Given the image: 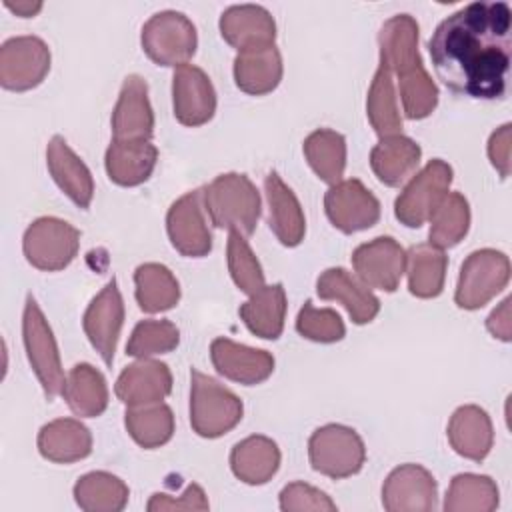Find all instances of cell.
<instances>
[{"instance_id": "obj_44", "label": "cell", "mask_w": 512, "mask_h": 512, "mask_svg": "<svg viewBox=\"0 0 512 512\" xmlns=\"http://www.w3.org/2000/svg\"><path fill=\"white\" fill-rule=\"evenodd\" d=\"M296 330L300 336L330 344L344 338L346 328L340 314L332 308H316L312 300H306L296 316Z\"/></svg>"}, {"instance_id": "obj_28", "label": "cell", "mask_w": 512, "mask_h": 512, "mask_svg": "<svg viewBox=\"0 0 512 512\" xmlns=\"http://www.w3.org/2000/svg\"><path fill=\"white\" fill-rule=\"evenodd\" d=\"M422 148L404 134L380 138L370 152V166L378 180L386 186H400L418 168Z\"/></svg>"}, {"instance_id": "obj_38", "label": "cell", "mask_w": 512, "mask_h": 512, "mask_svg": "<svg viewBox=\"0 0 512 512\" xmlns=\"http://www.w3.org/2000/svg\"><path fill=\"white\" fill-rule=\"evenodd\" d=\"M366 114L374 132L380 138L400 134L402 116L398 108V96L394 90V78L384 64L378 66L372 78L368 98H366Z\"/></svg>"}, {"instance_id": "obj_46", "label": "cell", "mask_w": 512, "mask_h": 512, "mask_svg": "<svg viewBox=\"0 0 512 512\" xmlns=\"http://www.w3.org/2000/svg\"><path fill=\"white\" fill-rule=\"evenodd\" d=\"M210 504H208V498H206V492L202 490V486L198 484H188V488L184 490V494H180L178 498L170 496V494H164V492H156L150 496L148 504H146V510L148 512H190V510H208Z\"/></svg>"}, {"instance_id": "obj_37", "label": "cell", "mask_w": 512, "mask_h": 512, "mask_svg": "<svg viewBox=\"0 0 512 512\" xmlns=\"http://www.w3.org/2000/svg\"><path fill=\"white\" fill-rule=\"evenodd\" d=\"M302 148L310 168L322 182L332 186L342 180L346 168V140L340 132L318 128L306 136Z\"/></svg>"}, {"instance_id": "obj_6", "label": "cell", "mask_w": 512, "mask_h": 512, "mask_svg": "<svg viewBox=\"0 0 512 512\" xmlns=\"http://www.w3.org/2000/svg\"><path fill=\"white\" fill-rule=\"evenodd\" d=\"M308 458L316 472L340 480L362 470L366 448L354 428L326 424L312 432L308 440Z\"/></svg>"}, {"instance_id": "obj_20", "label": "cell", "mask_w": 512, "mask_h": 512, "mask_svg": "<svg viewBox=\"0 0 512 512\" xmlns=\"http://www.w3.org/2000/svg\"><path fill=\"white\" fill-rule=\"evenodd\" d=\"M316 292L322 300L340 302L354 324H368L380 312V300L372 290L358 276L340 266L326 268L318 276Z\"/></svg>"}, {"instance_id": "obj_41", "label": "cell", "mask_w": 512, "mask_h": 512, "mask_svg": "<svg viewBox=\"0 0 512 512\" xmlns=\"http://www.w3.org/2000/svg\"><path fill=\"white\" fill-rule=\"evenodd\" d=\"M398 92L404 116L410 120L430 116L438 104V86L426 72L424 64L398 76Z\"/></svg>"}, {"instance_id": "obj_17", "label": "cell", "mask_w": 512, "mask_h": 512, "mask_svg": "<svg viewBox=\"0 0 512 512\" xmlns=\"http://www.w3.org/2000/svg\"><path fill=\"white\" fill-rule=\"evenodd\" d=\"M114 140H150L154 134V112L148 100V84L142 76L130 74L124 78L114 112Z\"/></svg>"}, {"instance_id": "obj_49", "label": "cell", "mask_w": 512, "mask_h": 512, "mask_svg": "<svg viewBox=\"0 0 512 512\" xmlns=\"http://www.w3.org/2000/svg\"><path fill=\"white\" fill-rule=\"evenodd\" d=\"M4 6H6L8 10H12L14 14L22 16V18L36 16V14L42 10V2H38V0H18V2L4 0Z\"/></svg>"}, {"instance_id": "obj_34", "label": "cell", "mask_w": 512, "mask_h": 512, "mask_svg": "<svg viewBox=\"0 0 512 512\" xmlns=\"http://www.w3.org/2000/svg\"><path fill=\"white\" fill-rule=\"evenodd\" d=\"M136 302L148 314L170 310L180 300V284L168 266L158 262L140 264L134 270Z\"/></svg>"}, {"instance_id": "obj_26", "label": "cell", "mask_w": 512, "mask_h": 512, "mask_svg": "<svg viewBox=\"0 0 512 512\" xmlns=\"http://www.w3.org/2000/svg\"><path fill=\"white\" fill-rule=\"evenodd\" d=\"M156 160L158 148L150 140H112L104 156V166L112 182L138 186L150 178Z\"/></svg>"}, {"instance_id": "obj_12", "label": "cell", "mask_w": 512, "mask_h": 512, "mask_svg": "<svg viewBox=\"0 0 512 512\" xmlns=\"http://www.w3.org/2000/svg\"><path fill=\"white\" fill-rule=\"evenodd\" d=\"M166 230L172 246L190 258H202L212 250V234L206 222L202 188L180 196L166 214Z\"/></svg>"}, {"instance_id": "obj_2", "label": "cell", "mask_w": 512, "mask_h": 512, "mask_svg": "<svg viewBox=\"0 0 512 512\" xmlns=\"http://www.w3.org/2000/svg\"><path fill=\"white\" fill-rule=\"evenodd\" d=\"M204 210L216 228L238 230L250 236L260 218V194L252 180L240 172L216 176L202 188Z\"/></svg>"}, {"instance_id": "obj_42", "label": "cell", "mask_w": 512, "mask_h": 512, "mask_svg": "<svg viewBox=\"0 0 512 512\" xmlns=\"http://www.w3.org/2000/svg\"><path fill=\"white\" fill-rule=\"evenodd\" d=\"M226 258L228 270L234 284L248 296L256 294L264 286V272L254 256L246 236L238 230H228V244H226Z\"/></svg>"}, {"instance_id": "obj_29", "label": "cell", "mask_w": 512, "mask_h": 512, "mask_svg": "<svg viewBox=\"0 0 512 512\" xmlns=\"http://www.w3.org/2000/svg\"><path fill=\"white\" fill-rule=\"evenodd\" d=\"M230 468L244 484H266L280 468V448L268 436H248L234 444L230 452Z\"/></svg>"}, {"instance_id": "obj_16", "label": "cell", "mask_w": 512, "mask_h": 512, "mask_svg": "<svg viewBox=\"0 0 512 512\" xmlns=\"http://www.w3.org/2000/svg\"><path fill=\"white\" fill-rule=\"evenodd\" d=\"M174 116L184 126H202L216 112V90L208 74L194 66L182 64L172 76Z\"/></svg>"}, {"instance_id": "obj_43", "label": "cell", "mask_w": 512, "mask_h": 512, "mask_svg": "<svg viewBox=\"0 0 512 512\" xmlns=\"http://www.w3.org/2000/svg\"><path fill=\"white\" fill-rule=\"evenodd\" d=\"M180 342V332L170 320H142L134 326L126 354L134 358H152L172 352Z\"/></svg>"}, {"instance_id": "obj_32", "label": "cell", "mask_w": 512, "mask_h": 512, "mask_svg": "<svg viewBox=\"0 0 512 512\" xmlns=\"http://www.w3.org/2000/svg\"><path fill=\"white\" fill-rule=\"evenodd\" d=\"M68 408L82 418L100 416L108 406V386L100 370L88 362L76 364L68 374L62 388Z\"/></svg>"}, {"instance_id": "obj_1", "label": "cell", "mask_w": 512, "mask_h": 512, "mask_svg": "<svg viewBox=\"0 0 512 512\" xmlns=\"http://www.w3.org/2000/svg\"><path fill=\"white\" fill-rule=\"evenodd\" d=\"M512 12L506 2H470L444 18L428 52L436 76L456 94L494 100L506 94Z\"/></svg>"}, {"instance_id": "obj_9", "label": "cell", "mask_w": 512, "mask_h": 512, "mask_svg": "<svg viewBox=\"0 0 512 512\" xmlns=\"http://www.w3.org/2000/svg\"><path fill=\"white\" fill-rule=\"evenodd\" d=\"M80 232L70 222L42 216L36 218L24 232L22 250L26 260L46 272H56L66 268L78 254Z\"/></svg>"}, {"instance_id": "obj_4", "label": "cell", "mask_w": 512, "mask_h": 512, "mask_svg": "<svg viewBox=\"0 0 512 512\" xmlns=\"http://www.w3.org/2000/svg\"><path fill=\"white\" fill-rule=\"evenodd\" d=\"M144 52L158 66H182L194 56L198 34L192 20L178 10H160L152 14L140 34Z\"/></svg>"}, {"instance_id": "obj_8", "label": "cell", "mask_w": 512, "mask_h": 512, "mask_svg": "<svg viewBox=\"0 0 512 512\" xmlns=\"http://www.w3.org/2000/svg\"><path fill=\"white\" fill-rule=\"evenodd\" d=\"M452 176L454 172L448 162L440 158L430 160L398 194L394 216L408 228H420L448 194Z\"/></svg>"}, {"instance_id": "obj_13", "label": "cell", "mask_w": 512, "mask_h": 512, "mask_svg": "<svg viewBox=\"0 0 512 512\" xmlns=\"http://www.w3.org/2000/svg\"><path fill=\"white\" fill-rule=\"evenodd\" d=\"M352 266L368 288L394 292L406 272V250L392 236H378L352 252Z\"/></svg>"}, {"instance_id": "obj_45", "label": "cell", "mask_w": 512, "mask_h": 512, "mask_svg": "<svg viewBox=\"0 0 512 512\" xmlns=\"http://www.w3.org/2000/svg\"><path fill=\"white\" fill-rule=\"evenodd\" d=\"M280 508L284 512H302V510H316V512H336V504L332 498L314 488L306 482H290L280 492Z\"/></svg>"}, {"instance_id": "obj_3", "label": "cell", "mask_w": 512, "mask_h": 512, "mask_svg": "<svg viewBox=\"0 0 512 512\" xmlns=\"http://www.w3.org/2000/svg\"><path fill=\"white\" fill-rule=\"evenodd\" d=\"M242 400L212 376L190 370V424L202 438H218L242 420Z\"/></svg>"}, {"instance_id": "obj_48", "label": "cell", "mask_w": 512, "mask_h": 512, "mask_svg": "<svg viewBox=\"0 0 512 512\" xmlns=\"http://www.w3.org/2000/svg\"><path fill=\"white\" fill-rule=\"evenodd\" d=\"M486 328L494 338L502 342H510L512 338V322H510V298H504L486 318Z\"/></svg>"}, {"instance_id": "obj_21", "label": "cell", "mask_w": 512, "mask_h": 512, "mask_svg": "<svg viewBox=\"0 0 512 512\" xmlns=\"http://www.w3.org/2000/svg\"><path fill=\"white\" fill-rule=\"evenodd\" d=\"M170 390L172 372L168 364L152 358H138L136 362L128 364L114 384L118 400L126 406L162 402L170 394Z\"/></svg>"}, {"instance_id": "obj_22", "label": "cell", "mask_w": 512, "mask_h": 512, "mask_svg": "<svg viewBox=\"0 0 512 512\" xmlns=\"http://www.w3.org/2000/svg\"><path fill=\"white\" fill-rule=\"evenodd\" d=\"M46 166L58 188L80 208H88L94 198V180L82 158L62 136H52L46 146Z\"/></svg>"}, {"instance_id": "obj_33", "label": "cell", "mask_w": 512, "mask_h": 512, "mask_svg": "<svg viewBox=\"0 0 512 512\" xmlns=\"http://www.w3.org/2000/svg\"><path fill=\"white\" fill-rule=\"evenodd\" d=\"M448 256L444 250L426 244H414L406 252L408 290L418 298H436L444 288Z\"/></svg>"}, {"instance_id": "obj_5", "label": "cell", "mask_w": 512, "mask_h": 512, "mask_svg": "<svg viewBox=\"0 0 512 512\" xmlns=\"http://www.w3.org/2000/svg\"><path fill=\"white\" fill-rule=\"evenodd\" d=\"M22 338H24V348L28 362L42 384V390L48 400L56 398L62 394L66 376L64 368L60 362V352L56 338L52 334V328L40 310L38 302L28 296L24 304V314H22Z\"/></svg>"}, {"instance_id": "obj_27", "label": "cell", "mask_w": 512, "mask_h": 512, "mask_svg": "<svg viewBox=\"0 0 512 512\" xmlns=\"http://www.w3.org/2000/svg\"><path fill=\"white\" fill-rule=\"evenodd\" d=\"M40 454L56 464H72L92 452V434L76 418H56L38 432Z\"/></svg>"}, {"instance_id": "obj_35", "label": "cell", "mask_w": 512, "mask_h": 512, "mask_svg": "<svg viewBox=\"0 0 512 512\" xmlns=\"http://www.w3.org/2000/svg\"><path fill=\"white\" fill-rule=\"evenodd\" d=\"M130 490L118 476L96 470L74 484V500L86 512H120L128 504Z\"/></svg>"}, {"instance_id": "obj_15", "label": "cell", "mask_w": 512, "mask_h": 512, "mask_svg": "<svg viewBox=\"0 0 512 512\" xmlns=\"http://www.w3.org/2000/svg\"><path fill=\"white\" fill-rule=\"evenodd\" d=\"M438 484L420 464L394 468L382 484V506L388 512H426L434 510Z\"/></svg>"}, {"instance_id": "obj_18", "label": "cell", "mask_w": 512, "mask_h": 512, "mask_svg": "<svg viewBox=\"0 0 512 512\" xmlns=\"http://www.w3.org/2000/svg\"><path fill=\"white\" fill-rule=\"evenodd\" d=\"M210 358L218 374L246 386L260 384L274 372V356L270 352L238 344L230 338H214Z\"/></svg>"}, {"instance_id": "obj_24", "label": "cell", "mask_w": 512, "mask_h": 512, "mask_svg": "<svg viewBox=\"0 0 512 512\" xmlns=\"http://www.w3.org/2000/svg\"><path fill=\"white\" fill-rule=\"evenodd\" d=\"M380 64L392 74H406L422 66L418 54V22L410 14H396L388 18L378 32Z\"/></svg>"}, {"instance_id": "obj_11", "label": "cell", "mask_w": 512, "mask_h": 512, "mask_svg": "<svg viewBox=\"0 0 512 512\" xmlns=\"http://www.w3.org/2000/svg\"><path fill=\"white\" fill-rule=\"evenodd\" d=\"M324 210L332 226L344 234L372 228L380 218L378 198L358 178L332 184L324 194Z\"/></svg>"}, {"instance_id": "obj_30", "label": "cell", "mask_w": 512, "mask_h": 512, "mask_svg": "<svg viewBox=\"0 0 512 512\" xmlns=\"http://www.w3.org/2000/svg\"><path fill=\"white\" fill-rule=\"evenodd\" d=\"M282 72V56L274 44L238 52L234 58V82L252 96L272 92L280 84Z\"/></svg>"}, {"instance_id": "obj_19", "label": "cell", "mask_w": 512, "mask_h": 512, "mask_svg": "<svg viewBox=\"0 0 512 512\" xmlns=\"http://www.w3.org/2000/svg\"><path fill=\"white\" fill-rule=\"evenodd\" d=\"M220 34L238 52L270 46L276 40L272 14L258 4H234L220 16Z\"/></svg>"}, {"instance_id": "obj_40", "label": "cell", "mask_w": 512, "mask_h": 512, "mask_svg": "<svg viewBox=\"0 0 512 512\" xmlns=\"http://www.w3.org/2000/svg\"><path fill=\"white\" fill-rule=\"evenodd\" d=\"M470 228V206L460 192H448L430 216L428 240L432 246L446 250L456 246Z\"/></svg>"}, {"instance_id": "obj_36", "label": "cell", "mask_w": 512, "mask_h": 512, "mask_svg": "<svg viewBox=\"0 0 512 512\" xmlns=\"http://www.w3.org/2000/svg\"><path fill=\"white\" fill-rule=\"evenodd\" d=\"M124 426L138 446L152 450L164 446L172 438L174 414L164 402L128 406L124 414Z\"/></svg>"}, {"instance_id": "obj_7", "label": "cell", "mask_w": 512, "mask_h": 512, "mask_svg": "<svg viewBox=\"0 0 512 512\" xmlns=\"http://www.w3.org/2000/svg\"><path fill=\"white\" fill-rule=\"evenodd\" d=\"M510 280V260L494 248H480L466 256L460 266L454 302L464 310H478L488 304Z\"/></svg>"}, {"instance_id": "obj_39", "label": "cell", "mask_w": 512, "mask_h": 512, "mask_svg": "<svg viewBox=\"0 0 512 512\" xmlns=\"http://www.w3.org/2000/svg\"><path fill=\"white\" fill-rule=\"evenodd\" d=\"M498 486L484 474H456L444 498L446 512H492L498 508Z\"/></svg>"}, {"instance_id": "obj_14", "label": "cell", "mask_w": 512, "mask_h": 512, "mask_svg": "<svg viewBox=\"0 0 512 512\" xmlns=\"http://www.w3.org/2000/svg\"><path fill=\"white\" fill-rule=\"evenodd\" d=\"M122 324H124V300H122L116 278H112L90 300L82 318V326L90 344L108 366L114 360Z\"/></svg>"}, {"instance_id": "obj_47", "label": "cell", "mask_w": 512, "mask_h": 512, "mask_svg": "<svg viewBox=\"0 0 512 512\" xmlns=\"http://www.w3.org/2000/svg\"><path fill=\"white\" fill-rule=\"evenodd\" d=\"M510 142H512V126L508 122L496 128L488 140V158L502 178L510 174Z\"/></svg>"}, {"instance_id": "obj_23", "label": "cell", "mask_w": 512, "mask_h": 512, "mask_svg": "<svg viewBox=\"0 0 512 512\" xmlns=\"http://www.w3.org/2000/svg\"><path fill=\"white\" fill-rule=\"evenodd\" d=\"M264 192L268 202V226L284 246H298L306 234V218L292 188L276 174L268 172L264 178Z\"/></svg>"}, {"instance_id": "obj_25", "label": "cell", "mask_w": 512, "mask_h": 512, "mask_svg": "<svg viewBox=\"0 0 512 512\" xmlns=\"http://www.w3.org/2000/svg\"><path fill=\"white\" fill-rule=\"evenodd\" d=\"M448 442L456 454L482 462L494 442V428L488 412L476 404H464L454 410L448 422Z\"/></svg>"}, {"instance_id": "obj_31", "label": "cell", "mask_w": 512, "mask_h": 512, "mask_svg": "<svg viewBox=\"0 0 512 512\" xmlns=\"http://www.w3.org/2000/svg\"><path fill=\"white\" fill-rule=\"evenodd\" d=\"M240 318L246 324V328L264 338V340H276L284 330V318H286V292L282 284H270L262 286L256 294H252L242 306H240Z\"/></svg>"}, {"instance_id": "obj_10", "label": "cell", "mask_w": 512, "mask_h": 512, "mask_svg": "<svg viewBox=\"0 0 512 512\" xmlns=\"http://www.w3.org/2000/svg\"><path fill=\"white\" fill-rule=\"evenodd\" d=\"M50 70V48L38 36H14L0 48V84L24 92L36 88Z\"/></svg>"}]
</instances>
